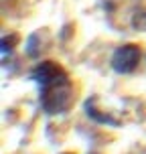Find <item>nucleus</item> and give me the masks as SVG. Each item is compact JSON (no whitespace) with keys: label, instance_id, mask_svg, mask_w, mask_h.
Here are the masks:
<instances>
[{"label":"nucleus","instance_id":"obj_1","mask_svg":"<svg viewBox=\"0 0 146 154\" xmlns=\"http://www.w3.org/2000/svg\"><path fill=\"white\" fill-rule=\"evenodd\" d=\"M71 101H73V83L67 73H63L61 77L41 87V106L45 109V114H63L69 109Z\"/></svg>","mask_w":146,"mask_h":154},{"label":"nucleus","instance_id":"obj_2","mask_svg":"<svg viewBox=\"0 0 146 154\" xmlns=\"http://www.w3.org/2000/svg\"><path fill=\"white\" fill-rule=\"evenodd\" d=\"M140 57H142V51H140L138 45H134V43H126V45L118 47L112 55V69L116 73H120V75H128L132 71L138 67L140 63Z\"/></svg>","mask_w":146,"mask_h":154},{"label":"nucleus","instance_id":"obj_3","mask_svg":"<svg viewBox=\"0 0 146 154\" xmlns=\"http://www.w3.org/2000/svg\"><path fill=\"white\" fill-rule=\"evenodd\" d=\"M65 71H63V67L59 65L57 61H41L35 67V69L31 71V79L35 81V83L39 85V87H43V85L51 83L53 79H57V77H61Z\"/></svg>","mask_w":146,"mask_h":154},{"label":"nucleus","instance_id":"obj_4","mask_svg":"<svg viewBox=\"0 0 146 154\" xmlns=\"http://www.w3.org/2000/svg\"><path fill=\"white\" fill-rule=\"evenodd\" d=\"M95 97H89V100L83 103V108H85V114L92 118L93 122H98V124H106V126H118L120 124V120H116V118H112L110 114H101L100 109L95 108Z\"/></svg>","mask_w":146,"mask_h":154},{"label":"nucleus","instance_id":"obj_5","mask_svg":"<svg viewBox=\"0 0 146 154\" xmlns=\"http://www.w3.org/2000/svg\"><path fill=\"white\" fill-rule=\"evenodd\" d=\"M132 26H134L136 31L146 32V10H138L136 14L132 16Z\"/></svg>","mask_w":146,"mask_h":154},{"label":"nucleus","instance_id":"obj_6","mask_svg":"<svg viewBox=\"0 0 146 154\" xmlns=\"http://www.w3.org/2000/svg\"><path fill=\"white\" fill-rule=\"evenodd\" d=\"M16 41H18L16 37H12V38H10V37H4V38H2V55H6L8 51H12V45H14Z\"/></svg>","mask_w":146,"mask_h":154},{"label":"nucleus","instance_id":"obj_7","mask_svg":"<svg viewBox=\"0 0 146 154\" xmlns=\"http://www.w3.org/2000/svg\"><path fill=\"white\" fill-rule=\"evenodd\" d=\"M67 154H71V152H67Z\"/></svg>","mask_w":146,"mask_h":154}]
</instances>
